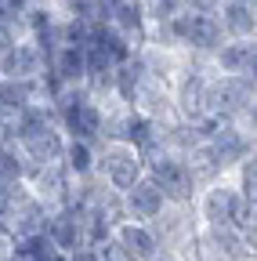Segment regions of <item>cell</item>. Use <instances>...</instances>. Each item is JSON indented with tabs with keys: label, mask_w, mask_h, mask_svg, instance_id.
I'll list each match as a JSON object with an SVG mask.
<instances>
[{
	"label": "cell",
	"mask_w": 257,
	"mask_h": 261,
	"mask_svg": "<svg viewBox=\"0 0 257 261\" xmlns=\"http://www.w3.org/2000/svg\"><path fill=\"white\" fill-rule=\"evenodd\" d=\"M145 174V156L127 138H105L94 145V178L105 181L112 192H127Z\"/></svg>",
	"instance_id": "cell-1"
},
{
	"label": "cell",
	"mask_w": 257,
	"mask_h": 261,
	"mask_svg": "<svg viewBox=\"0 0 257 261\" xmlns=\"http://www.w3.org/2000/svg\"><path fill=\"white\" fill-rule=\"evenodd\" d=\"M257 113V80L253 76H217L210 80V116L214 120H236L250 130H257L253 123Z\"/></svg>",
	"instance_id": "cell-2"
},
{
	"label": "cell",
	"mask_w": 257,
	"mask_h": 261,
	"mask_svg": "<svg viewBox=\"0 0 257 261\" xmlns=\"http://www.w3.org/2000/svg\"><path fill=\"white\" fill-rule=\"evenodd\" d=\"M145 178L163 192L167 203H192L196 200V178H192L188 163L181 152H167V149H152L145 156Z\"/></svg>",
	"instance_id": "cell-3"
},
{
	"label": "cell",
	"mask_w": 257,
	"mask_h": 261,
	"mask_svg": "<svg viewBox=\"0 0 257 261\" xmlns=\"http://www.w3.org/2000/svg\"><path fill=\"white\" fill-rule=\"evenodd\" d=\"M239 189L232 185L229 174H221L217 181L203 185L192 200V214H196V225L199 228H232V218H236V207H239Z\"/></svg>",
	"instance_id": "cell-4"
},
{
	"label": "cell",
	"mask_w": 257,
	"mask_h": 261,
	"mask_svg": "<svg viewBox=\"0 0 257 261\" xmlns=\"http://www.w3.org/2000/svg\"><path fill=\"white\" fill-rule=\"evenodd\" d=\"M22 185L29 189L37 203H44L47 211H62L69 207V192H73V178L62 163H40V167H25Z\"/></svg>",
	"instance_id": "cell-5"
},
{
	"label": "cell",
	"mask_w": 257,
	"mask_h": 261,
	"mask_svg": "<svg viewBox=\"0 0 257 261\" xmlns=\"http://www.w3.org/2000/svg\"><path fill=\"white\" fill-rule=\"evenodd\" d=\"M47 62H51V55H47L33 37H22L18 44H11L4 55H0V76L44 80V76H47Z\"/></svg>",
	"instance_id": "cell-6"
},
{
	"label": "cell",
	"mask_w": 257,
	"mask_h": 261,
	"mask_svg": "<svg viewBox=\"0 0 257 261\" xmlns=\"http://www.w3.org/2000/svg\"><path fill=\"white\" fill-rule=\"evenodd\" d=\"M40 102H51V84L44 80H15V76H0V116L15 120L18 113L33 109Z\"/></svg>",
	"instance_id": "cell-7"
},
{
	"label": "cell",
	"mask_w": 257,
	"mask_h": 261,
	"mask_svg": "<svg viewBox=\"0 0 257 261\" xmlns=\"http://www.w3.org/2000/svg\"><path fill=\"white\" fill-rule=\"evenodd\" d=\"M152 225V232L159 240V247H185L192 243V236L199 232V225H196V214H192V203H167L163 214H159Z\"/></svg>",
	"instance_id": "cell-8"
},
{
	"label": "cell",
	"mask_w": 257,
	"mask_h": 261,
	"mask_svg": "<svg viewBox=\"0 0 257 261\" xmlns=\"http://www.w3.org/2000/svg\"><path fill=\"white\" fill-rule=\"evenodd\" d=\"M210 69L217 76H253L257 69V40H221L210 51Z\"/></svg>",
	"instance_id": "cell-9"
},
{
	"label": "cell",
	"mask_w": 257,
	"mask_h": 261,
	"mask_svg": "<svg viewBox=\"0 0 257 261\" xmlns=\"http://www.w3.org/2000/svg\"><path fill=\"white\" fill-rule=\"evenodd\" d=\"M120 203H123V218L127 221H156L159 214H163V207H167V200H163V192H159L145 174L127 189V192H120Z\"/></svg>",
	"instance_id": "cell-10"
},
{
	"label": "cell",
	"mask_w": 257,
	"mask_h": 261,
	"mask_svg": "<svg viewBox=\"0 0 257 261\" xmlns=\"http://www.w3.org/2000/svg\"><path fill=\"white\" fill-rule=\"evenodd\" d=\"M47 218H51V211L44 203H37L33 196H29V189H25V196L15 203V211L4 218L0 228H4L11 240H25V236H40L44 228H47Z\"/></svg>",
	"instance_id": "cell-11"
},
{
	"label": "cell",
	"mask_w": 257,
	"mask_h": 261,
	"mask_svg": "<svg viewBox=\"0 0 257 261\" xmlns=\"http://www.w3.org/2000/svg\"><path fill=\"white\" fill-rule=\"evenodd\" d=\"M112 240L120 243V250L131 257V261H152L159 254V240L152 232V225H145V221H127L123 218L112 228Z\"/></svg>",
	"instance_id": "cell-12"
},
{
	"label": "cell",
	"mask_w": 257,
	"mask_h": 261,
	"mask_svg": "<svg viewBox=\"0 0 257 261\" xmlns=\"http://www.w3.org/2000/svg\"><path fill=\"white\" fill-rule=\"evenodd\" d=\"M224 40V33L217 25V15H188L185 11V55L210 58V51Z\"/></svg>",
	"instance_id": "cell-13"
},
{
	"label": "cell",
	"mask_w": 257,
	"mask_h": 261,
	"mask_svg": "<svg viewBox=\"0 0 257 261\" xmlns=\"http://www.w3.org/2000/svg\"><path fill=\"white\" fill-rule=\"evenodd\" d=\"M44 236L54 243L58 254H73L76 247H83V221H80V211H73V207L51 211Z\"/></svg>",
	"instance_id": "cell-14"
},
{
	"label": "cell",
	"mask_w": 257,
	"mask_h": 261,
	"mask_svg": "<svg viewBox=\"0 0 257 261\" xmlns=\"http://www.w3.org/2000/svg\"><path fill=\"white\" fill-rule=\"evenodd\" d=\"M214 15L224 40H257V4H221Z\"/></svg>",
	"instance_id": "cell-15"
},
{
	"label": "cell",
	"mask_w": 257,
	"mask_h": 261,
	"mask_svg": "<svg viewBox=\"0 0 257 261\" xmlns=\"http://www.w3.org/2000/svg\"><path fill=\"white\" fill-rule=\"evenodd\" d=\"M185 163H188V171H192V178H196V185H199V189H203V185H210V181H217V178L224 174L217 152H214L203 138L185 152Z\"/></svg>",
	"instance_id": "cell-16"
},
{
	"label": "cell",
	"mask_w": 257,
	"mask_h": 261,
	"mask_svg": "<svg viewBox=\"0 0 257 261\" xmlns=\"http://www.w3.org/2000/svg\"><path fill=\"white\" fill-rule=\"evenodd\" d=\"M62 167L69 171V178H87L94 174V145L66 138V152H62Z\"/></svg>",
	"instance_id": "cell-17"
},
{
	"label": "cell",
	"mask_w": 257,
	"mask_h": 261,
	"mask_svg": "<svg viewBox=\"0 0 257 261\" xmlns=\"http://www.w3.org/2000/svg\"><path fill=\"white\" fill-rule=\"evenodd\" d=\"M229 178H232V185L239 189L243 200H257V152H253V156H243L236 167L229 171Z\"/></svg>",
	"instance_id": "cell-18"
},
{
	"label": "cell",
	"mask_w": 257,
	"mask_h": 261,
	"mask_svg": "<svg viewBox=\"0 0 257 261\" xmlns=\"http://www.w3.org/2000/svg\"><path fill=\"white\" fill-rule=\"evenodd\" d=\"M25 174V160L11 142H0V185H15Z\"/></svg>",
	"instance_id": "cell-19"
},
{
	"label": "cell",
	"mask_w": 257,
	"mask_h": 261,
	"mask_svg": "<svg viewBox=\"0 0 257 261\" xmlns=\"http://www.w3.org/2000/svg\"><path fill=\"white\" fill-rule=\"evenodd\" d=\"M221 8V0H181V11L188 15H214Z\"/></svg>",
	"instance_id": "cell-20"
},
{
	"label": "cell",
	"mask_w": 257,
	"mask_h": 261,
	"mask_svg": "<svg viewBox=\"0 0 257 261\" xmlns=\"http://www.w3.org/2000/svg\"><path fill=\"white\" fill-rule=\"evenodd\" d=\"M221 4H257V0H221Z\"/></svg>",
	"instance_id": "cell-21"
},
{
	"label": "cell",
	"mask_w": 257,
	"mask_h": 261,
	"mask_svg": "<svg viewBox=\"0 0 257 261\" xmlns=\"http://www.w3.org/2000/svg\"><path fill=\"white\" fill-rule=\"evenodd\" d=\"M0 142H4V116H0Z\"/></svg>",
	"instance_id": "cell-22"
}]
</instances>
